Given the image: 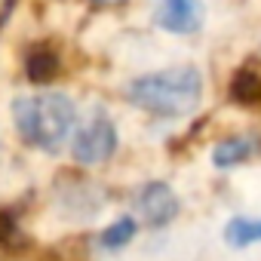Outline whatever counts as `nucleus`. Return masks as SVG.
<instances>
[{
	"instance_id": "obj_11",
	"label": "nucleus",
	"mask_w": 261,
	"mask_h": 261,
	"mask_svg": "<svg viewBox=\"0 0 261 261\" xmlns=\"http://www.w3.org/2000/svg\"><path fill=\"white\" fill-rule=\"evenodd\" d=\"M98 4H117V0H98Z\"/></svg>"
},
{
	"instance_id": "obj_7",
	"label": "nucleus",
	"mask_w": 261,
	"mask_h": 261,
	"mask_svg": "<svg viewBox=\"0 0 261 261\" xmlns=\"http://www.w3.org/2000/svg\"><path fill=\"white\" fill-rule=\"evenodd\" d=\"M224 240L233 249H246L252 243H261V218H233L224 227Z\"/></svg>"
},
{
	"instance_id": "obj_9",
	"label": "nucleus",
	"mask_w": 261,
	"mask_h": 261,
	"mask_svg": "<svg viewBox=\"0 0 261 261\" xmlns=\"http://www.w3.org/2000/svg\"><path fill=\"white\" fill-rule=\"evenodd\" d=\"M59 74V59L49 53V49H37L28 56V77L34 83H46Z\"/></svg>"
},
{
	"instance_id": "obj_3",
	"label": "nucleus",
	"mask_w": 261,
	"mask_h": 261,
	"mask_svg": "<svg viewBox=\"0 0 261 261\" xmlns=\"http://www.w3.org/2000/svg\"><path fill=\"white\" fill-rule=\"evenodd\" d=\"M117 151V129L105 114H95L74 139V160L83 166L105 163Z\"/></svg>"
},
{
	"instance_id": "obj_8",
	"label": "nucleus",
	"mask_w": 261,
	"mask_h": 261,
	"mask_svg": "<svg viewBox=\"0 0 261 261\" xmlns=\"http://www.w3.org/2000/svg\"><path fill=\"white\" fill-rule=\"evenodd\" d=\"M230 98L240 105H261V77L255 71H237L230 80Z\"/></svg>"
},
{
	"instance_id": "obj_5",
	"label": "nucleus",
	"mask_w": 261,
	"mask_h": 261,
	"mask_svg": "<svg viewBox=\"0 0 261 261\" xmlns=\"http://www.w3.org/2000/svg\"><path fill=\"white\" fill-rule=\"evenodd\" d=\"M203 0H160L157 7V25L172 34H194L203 28Z\"/></svg>"
},
{
	"instance_id": "obj_4",
	"label": "nucleus",
	"mask_w": 261,
	"mask_h": 261,
	"mask_svg": "<svg viewBox=\"0 0 261 261\" xmlns=\"http://www.w3.org/2000/svg\"><path fill=\"white\" fill-rule=\"evenodd\" d=\"M136 212L148 227H163L178 215V197L172 194L169 185L163 181H151L139 191L136 197Z\"/></svg>"
},
{
	"instance_id": "obj_1",
	"label": "nucleus",
	"mask_w": 261,
	"mask_h": 261,
	"mask_svg": "<svg viewBox=\"0 0 261 261\" xmlns=\"http://www.w3.org/2000/svg\"><path fill=\"white\" fill-rule=\"evenodd\" d=\"M129 101L154 117H185L203 98V77L194 65L145 74L129 83Z\"/></svg>"
},
{
	"instance_id": "obj_10",
	"label": "nucleus",
	"mask_w": 261,
	"mask_h": 261,
	"mask_svg": "<svg viewBox=\"0 0 261 261\" xmlns=\"http://www.w3.org/2000/svg\"><path fill=\"white\" fill-rule=\"evenodd\" d=\"M136 221L133 218H120V221H114L105 233H101V246H108V249H123L129 240L136 237Z\"/></svg>"
},
{
	"instance_id": "obj_6",
	"label": "nucleus",
	"mask_w": 261,
	"mask_h": 261,
	"mask_svg": "<svg viewBox=\"0 0 261 261\" xmlns=\"http://www.w3.org/2000/svg\"><path fill=\"white\" fill-rule=\"evenodd\" d=\"M258 151V142L249 139V136H237V139H224L215 151H212V163L227 169V166H237L243 160H249L252 154Z\"/></svg>"
},
{
	"instance_id": "obj_2",
	"label": "nucleus",
	"mask_w": 261,
	"mask_h": 261,
	"mask_svg": "<svg viewBox=\"0 0 261 261\" xmlns=\"http://www.w3.org/2000/svg\"><path fill=\"white\" fill-rule=\"evenodd\" d=\"M13 120L28 145L40 151H59L77 123V108L65 92H37L13 101Z\"/></svg>"
}]
</instances>
